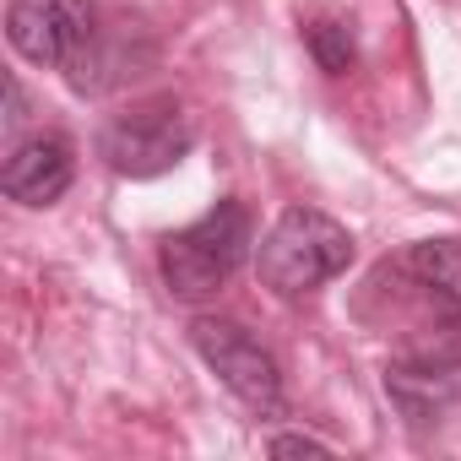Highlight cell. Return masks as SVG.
I'll list each match as a JSON object with an SVG mask.
<instances>
[{
  "instance_id": "cell-1",
  "label": "cell",
  "mask_w": 461,
  "mask_h": 461,
  "mask_svg": "<svg viewBox=\"0 0 461 461\" xmlns=\"http://www.w3.org/2000/svg\"><path fill=\"white\" fill-rule=\"evenodd\" d=\"M250 245H256L250 206L234 201V195H222L217 206H206L195 222L174 228V234L158 245L163 288L174 299H185V304H201L250 261Z\"/></svg>"
},
{
  "instance_id": "cell-2",
  "label": "cell",
  "mask_w": 461,
  "mask_h": 461,
  "mask_svg": "<svg viewBox=\"0 0 461 461\" xmlns=\"http://www.w3.org/2000/svg\"><path fill=\"white\" fill-rule=\"evenodd\" d=\"M353 234L321 206H288L256 250V272L261 288H272L277 299H304L326 283H337L353 267Z\"/></svg>"
},
{
  "instance_id": "cell-3",
  "label": "cell",
  "mask_w": 461,
  "mask_h": 461,
  "mask_svg": "<svg viewBox=\"0 0 461 461\" xmlns=\"http://www.w3.org/2000/svg\"><path fill=\"white\" fill-rule=\"evenodd\" d=\"M195 147V120L185 114V104L174 93L141 98L120 114L104 120L98 131V158L120 174V179H158L168 168H179Z\"/></svg>"
},
{
  "instance_id": "cell-4",
  "label": "cell",
  "mask_w": 461,
  "mask_h": 461,
  "mask_svg": "<svg viewBox=\"0 0 461 461\" xmlns=\"http://www.w3.org/2000/svg\"><path fill=\"white\" fill-rule=\"evenodd\" d=\"M190 348L256 418H283L288 412L283 369H277L272 348H261V337H250V326L228 321V315H195L190 321Z\"/></svg>"
},
{
  "instance_id": "cell-5",
  "label": "cell",
  "mask_w": 461,
  "mask_h": 461,
  "mask_svg": "<svg viewBox=\"0 0 461 461\" xmlns=\"http://www.w3.org/2000/svg\"><path fill=\"white\" fill-rule=\"evenodd\" d=\"M98 33V0H6V39L33 66L71 71Z\"/></svg>"
},
{
  "instance_id": "cell-6",
  "label": "cell",
  "mask_w": 461,
  "mask_h": 461,
  "mask_svg": "<svg viewBox=\"0 0 461 461\" xmlns=\"http://www.w3.org/2000/svg\"><path fill=\"white\" fill-rule=\"evenodd\" d=\"M385 396L412 429H429L461 402V358L445 348H412L385 364Z\"/></svg>"
},
{
  "instance_id": "cell-7",
  "label": "cell",
  "mask_w": 461,
  "mask_h": 461,
  "mask_svg": "<svg viewBox=\"0 0 461 461\" xmlns=\"http://www.w3.org/2000/svg\"><path fill=\"white\" fill-rule=\"evenodd\" d=\"M77 179V147L60 131H39L28 141H17L0 168V190L17 206H55Z\"/></svg>"
},
{
  "instance_id": "cell-8",
  "label": "cell",
  "mask_w": 461,
  "mask_h": 461,
  "mask_svg": "<svg viewBox=\"0 0 461 461\" xmlns=\"http://www.w3.org/2000/svg\"><path fill=\"white\" fill-rule=\"evenodd\" d=\"M391 272L407 277L439 331H461V240H418L391 261Z\"/></svg>"
},
{
  "instance_id": "cell-9",
  "label": "cell",
  "mask_w": 461,
  "mask_h": 461,
  "mask_svg": "<svg viewBox=\"0 0 461 461\" xmlns=\"http://www.w3.org/2000/svg\"><path fill=\"white\" fill-rule=\"evenodd\" d=\"M304 44H310L315 66H321L326 77H348L353 60H358V44H353L348 23H337V17H315V23L304 28Z\"/></svg>"
},
{
  "instance_id": "cell-10",
  "label": "cell",
  "mask_w": 461,
  "mask_h": 461,
  "mask_svg": "<svg viewBox=\"0 0 461 461\" xmlns=\"http://www.w3.org/2000/svg\"><path fill=\"white\" fill-rule=\"evenodd\" d=\"M272 456H331V445L315 434H272Z\"/></svg>"
},
{
  "instance_id": "cell-11",
  "label": "cell",
  "mask_w": 461,
  "mask_h": 461,
  "mask_svg": "<svg viewBox=\"0 0 461 461\" xmlns=\"http://www.w3.org/2000/svg\"><path fill=\"white\" fill-rule=\"evenodd\" d=\"M28 120V104H23V82L17 77H6V131H17Z\"/></svg>"
}]
</instances>
